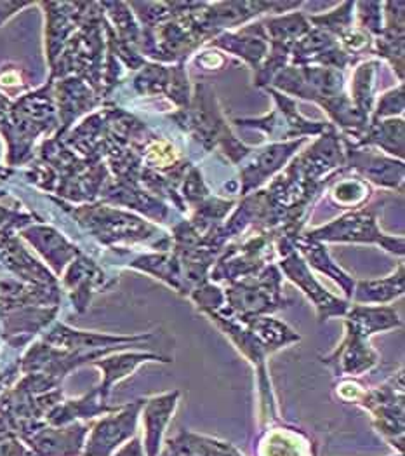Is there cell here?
<instances>
[{
	"label": "cell",
	"instance_id": "cell-1",
	"mask_svg": "<svg viewBox=\"0 0 405 456\" xmlns=\"http://www.w3.org/2000/svg\"><path fill=\"white\" fill-rule=\"evenodd\" d=\"M143 404V401L133 403L122 413L100 421L85 444L84 456H111L122 443L129 441L136 434Z\"/></svg>",
	"mask_w": 405,
	"mask_h": 456
},
{
	"label": "cell",
	"instance_id": "cell-2",
	"mask_svg": "<svg viewBox=\"0 0 405 456\" xmlns=\"http://www.w3.org/2000/svg\"><path fill=\"white\" fill-rule=\"evenodd\" d=\"M85 434L87 428L80 425L58 430H32V436H27V443L37 456H77L82 452Z\"/></svg>",
	"mask_w": 405,
	"mask_h": 456
},
{
	"label": "cell",
	"instance_id": "cell-3",
	"mask_svg": "<svg viewBox=\"0 0 405 456\" xmlns=\"http://www.w3.org/2000/svg\"><path fill=\"white\" fill-rule=\"evenodd\" d=\"M178 397H180V392H173V394H166L160 397H153L143 404L145 455H160L166 427L176 410Z\"/></svg>",
	"mask_w": 405,
	"mask_h": 456
},
{
	"label": "cell",
	"instance_id": "cell-4",
	"mask_svg": "<svg viewBox=\"0 0 405 456\" xmlns=\"http://www.w3.org/2000/svg\"><path fill=\"white\" fill-rule=\"evenodd\" d=\"M286 272L288 275L295 281L296 284H299L303 288V291L315 302L319 312H320V319H328L331 315H343L346 312V304L334 298L329 293H326L308 273L306 266L303 265L297 258H293L289 262H286Z\"/></svg>",
	"mask_w": 405,
	"mask_h": 456
},
{
	"label": "cell",
	"instance_id": "cell-5",
	"mask_svg": "<svg viewBox=\"0 0 405 456\" xmlns=\"http://www.w3.org/2000/svg\"><path fill=\"white\" fill-rule=\"evenodd\" d=\"M228 446L230 443L197 436L186 430L173 439H167V450L173 456H224Z\"/></svg>",
	"mask_w": 405,
	"mask_h": 456
},
{
	"label": "cell",
	"instance_id": "cell-6",
	"mask_svg": "<svg viewBox=\"0 0 405 456\" xmlns=\"http://www.w3.org/2000/svg\"><path fill=\"white\" fill-rule=\"evenodd\" d=\"M404 293V272L402 266L397 275H392L385 281H370L360 282L355 293V300L359 304H385Z\"/></svg>",
	"mask_w": 405,
	"mask_h": 456
},
{
	"label": "cell",
	"instance_id": "cell-7",
	"mask_svg": "<svg viewBox=\"0 0 405 456\" xmlns=\"http://www.w3.org/2000/svg\"><path fill=\"white\" fill-rule=\"evenodd\" d=\"M113 456H147L145 455V448L140 443V439H133L129 441L124 448H120Z\"/></svg>",
	"mask_w": 405,
	"mask_h": 456
},
{
	"label": "cell",
	"instance_id": "cell-8",
	"mask_svg": "<svg viewBox=\"0 0 405 456\" xmlns=\"http://www.w3.org/2000/svg\"><path fill=\"white\" fill-rule=\"evenodd\" d=\"M224 456H242L240 455V453H239V452H237V450H235V448H233V446H231V444H230V446H228V450H226V455Z\"/></svg>",
	"mask_w": 405,
	"mask_h": 456
},
{
	"label": "cell",
	"instance_id": "cell-9",
	"mask_svg": "<svg viewBox=\"0 0 405 456\" xmlns=\"http://www.w3.org/2000/svg\"><path fill=\"white\" fill-rule=\"evenodd\" d=\"M158 456H173L171 455V452H169V450H167V448H166V450H164V452H160V455Z\"/></svg>",
	"mask_w": 405,
	"mask_h": 456
},
{
	"label": "cell",
	"instance_id": "cell-10",
	"mask_svg": "<svg viewBox=\"0 0 405 456\" xmlns=\"http://www.w3.org/2000/svg\"><path fill=\"white\" fill-rule=\"evenodd\" d=\"M397 456H402V455H397Z\"/></svg>",
	"mask_w": 405,
	"mask_h": 456
}]
</instances>
